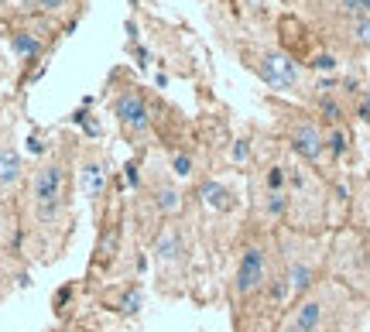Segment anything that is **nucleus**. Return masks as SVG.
Instances as JSON below:
<instances>
[{
    "instance_id": "obj_1",
    "label": "nucleus",
    "mask_w": 370,
    "mask_h": 332,
    "mask_svg": "<svg viewBox=\"0 0 370 332\" xmlns=\"http://www.w3.org/2000/svg\"><path fill=\"white\" fill-rule=\"evenodd\" d=\"M72 148L49 154L38 161L27 181V212L31 230L38 236H49V260L58 257L72 233Z\"/></svg>"
},
{
    "instance_id": "obj_2",
    "label": "nucleus",
    "mask_w": 370,
    "mask_h": 332,
    "mask_svg": "<svg viewBox=\"0 0 370 332\" xmlns=\"http://www.w3.org/2000/svg\"><path fill=\"white\" fill-rule=\"evenodd\" d=\"M274 267H278V230H261L250 223V230L237 240L234 267L227 278V298H230V308L237 315V329L247 319L250 322L261 319L257 305H267L264 295L271 278H274Z\"/></svg>"
},
{
    "instance_id": "obj_3",
    "label": "nucleus",
    "mask_w": 370,
    "mask_h": 332,
    "mask_svg": "<svg viewBox=\"0 0 370 332\" xmlns=\"http://www.w3.org/2000/svg\"><path fill=\"white\" fill-rule=\"evenodd\" d=\"M106 106H110V117L120 127V137L127 144H134L137 151H148V144L155 137L158 100L148 96V89L141 82H134L124 69H117L106 79Z\"/></svg>"
},
{
    "instance_id": "obj_4",
    "label": "nucleus",
    "mask_w": 370,
    "mask_h": 332,
    "mask_svg": "<svg viewBox=\"0 0 370 332\" xmlns=\"http://www.w3.org/2000/svg\"><path fill=\"white\" fill-rule=\"evenodd\" d=\"M240 62L254 72V76L264 82L267 89L274 93H285L295 100H305L309 96V82H305V69L298 58H291L285 49H267V45H240L237 49Z\"/></svg>"
},
{
    "instance_id": "obj_5",
    "label": "nucleus",
    "mask_w": 370,
    "mask_h": 332,
    "mask_svg": "<svg viewBox=\"0 0 370 332\" xmlns=\"http://www.w3.org/2000/svg\"><path fill=\"white\" fill-rule=\"evenodd\" d=\"M326 278L343 284L350 295L370 298V254H367V240L357 230L336 233V240L329 243Z\"/></svg>"
},
{
    "instance_id": "obj_6",
    "label": "nucleus",
    "mask_w": 370,
    "mask_h": 332,
    "mask_svg": "<svg viewBox=\"0 0 370 332\" xmlns=\"http://www.w3.org/2000/svg\"><path fill=\"white\" fill-rule=\"evenodd\" d=\"M148 250H151V260H155V271H158L165 295H179L175 281H185L189 254H192V240H189V230H185L182 219L161 223L158 230L148 236Z\"/></svg>"
},
{
    "instance_id": "obj_7",
    "label": "nucleus",
    "mask_w": 370,
    "mask_h": 332,
    "mask_svg": "<svg viewBox=\"0 0 370 332\" xmlns=\"http://www.w3.org/2000/svg\"><path fill=\"white\" fill-rule=\"evenodd\" d=\"M278 130H281V141L288 144V151L298 161H305L316 172L322 165H329V158H326V127H322V120H319L312 110L278 106Z\"/></svg>"
},
{
    "instance_id": "obj_8",
    "label": "nucleus",
    "mask_w": 370,
    "mask_h": 332,
    "mask_svg": "<svg viewBox=\"0 0 370 332\" xmlns=\"http://www.w3.org/2000/svg\"><path fill=\"white\" fill-rule=\"evenodd\" d=\"M124 226H127V205H110L106 216L96 223V247L89 260V281H103L113 278L120 254H124Z\"/></svg>"
},
{
    "instance_id": "obj_9",
    "label": "nucleus",
    "mask_w": 370,
    "mask_h": 332,
    "mask_svg": "<svg viewBox=\"0 0 370 332\" xmlns=\"http://www.w3.org/2000/svg\"><path fill=\"white\" fill-rule=\"evenodd\" d=\"M79 189L82 196L89 199V205H93V219L100 223L106 216V209H110V154H106V148H86V151L79 154Z\"/></svg>"
},
{
    "instance_id": "obj_10",
    "label": "nucleus",
    "mask_w": 370,
    "mask_h": 332,
    "mask_svg": "<svg viewBox=\"0 0 370 332\" xmlns=\"http://www.w3.org/2000/svg\"><path fill=\"white\" fill-rule=\"evenodd\" d=\"M192 196L212 216H234L240 209V192L234 185H227L223 179H216V175H203L192 185Z\"/></svg>"
},
{
    "instance_id": "obj_11",
    "label": "nucleus",
    "mask_w": 370,
    "mask_h": 332,
    "mask_svg": "<svg viewBox=\"0 0 370 332\" xmlns=\"http://www.w3.org/2000/svg\"><path fill=\"white\" fill-rule=\"evenodd\" d=\"M100 305L106 312H117V315H137L144 308V288L137 278H127V281H113V284H103L100 291Z\"/></svg>"
},
{
    "instance_id": "obj_12",
    "label": "nucleus",
    "mask_w": 370,
    "mask_h": 332,
    "mask_svg": "<svg viewBox=\"0 0 370 332\" xmlns=\"http://www.w3.org/2000/svg\"><path fill=\"white\" fill-rule=\"evenodd\" d=\"M336 42L350 49L353 55H364L370 51V18H350V21H340L336 25Z\"/></svg>"
},
{
    "instance_id": "obj_13",
    "label": "nucleus",
    "mask_w": 370,
    "mask_h": 332,
    "mask_svg": "<svg viewBox=\"0 0 370 332\" xmlns=\"http://www.w3.org/2000/svg\"><path fill=\"white\" fill-rule=\"evenodd\" d=\"M353 148V134L346 124H336V127H326V158L329 165H340L346 154Z\"/></svg>"
},
{
    "instance_id": "obj_14",
    "label": "nucleus",
    "mask_w": 370,
    "mask_h": 332,
    "mask_svg": "<svg viewBox=\"0 0 370 332\" xmlns=\"http://www.w3.org/2000/svg\"><path fill=\"white\" fill-rule=\"evenodd\" d=\"M21 179H25V158L14 148L0 144V189H14Z\"/></svg>"
},
{
    "instance_id": "obj_15",
    "label": "nucleus",
    "mask_w": 370,
    "mask_h": 332,
    "mask_svg": "<svg viewBox=\"0 0 370 332\" xmlns=\"http://www.w3.org/2000/svg\"><path fill=\"white\" fill-rule=\"evenodd\" d=\"M11 49H14L18 58L31 62V58L42 55V34H34V31H14L11 34Z\"/></svg>"
},
{
    "instance_id": "obj_16",
    "label": "nucleus",
    "mask_w": 370,
    "mask_h": 332,
    "mask_svg": "<svg viewBox=\"0 0 370 332\" xmlns=\"http://www.w3.org/2000/svg\"><path fill=\"white\" fill-rule=\"evenodd\" d=\"M302 69H309V72H316V76H336L340 55H336V51H312V55L302 62Z\"/></svg>"
},
{
    "instance_id": "obj_17",
    "label": "nucleus",
    "mask_w": 370,
    "mask_h": 332,
    "mask_svg": "<svg viewBox=\"0 0 370 332\" xmlns=\"http://www.w3.org/2000/svg\"><path fill=\"white\" fill-rule=\"evenodd\" d=\"M333 18L350 21V18H370V0H329Z\"/></svg>"
},
{
    "instance_id": "obj_18",
    "label": "nucleus",
    "mask_w": 370,
    "mask_h": 332,
    "mask_svg": "<svg viewBox=\"0 0 370 332\" xmlns=\"http://www.w3.org/2000/svg\"><path fill=\"white\" fill-rule=\"evenodd\" d=\"M230 165H237V168H250L254 165V144H250V137H237L230 144Z\"/></svg>"
},
{
    "instance_id": "obj_19",
    "label": "nucleus",
    "mask_w": 370,
    "mask_h": 332,
    "mask_svg": "<svg viewBox=\"0 0 370 332\" xmlns=\"http://www.w3.org/2000/svg\"><path fill=\"white\" fill-rule=\"evenodd\" d=\"M65 4H69V0H31V7H34V11H45V14H58Z\"/></svg>"
},
{
    "instance_id": "obj_20",
    "label": "nucleus",
    "mask_w": 370,
    "mask_h": 332,
    "mask_svg": "<svg viewBox=\"0 0 370 332\" xmlns=\"http://www.w3.org/2000/svg\"><path fill=\"white\" fill-rule=\"evenodd\" d=\"M367 254H370V243H367Z\"/></svg>"
}]
</instances>
